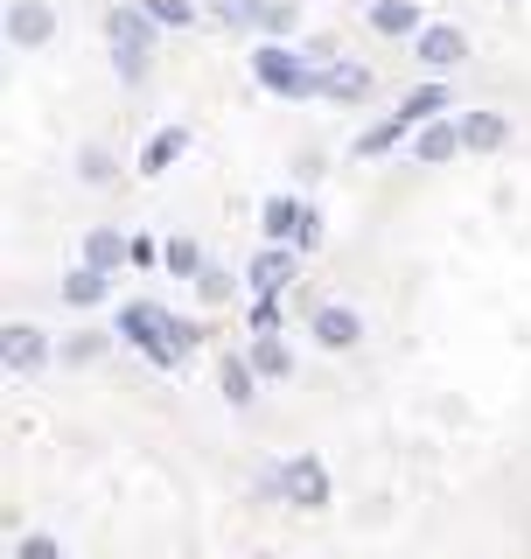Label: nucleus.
Returning <instances> with one entry per match:
<instances>
[{"label": "nucleus", "instance_id": "obj_29", "mask_svg": "<svg viewBox=\"0 0 531 559\" xmlns=\"http://www.w3.org/2000/svg\"><path fill=\"white\" fill-rule=\"evenodd\" d=\"M168 343L182 349V357H189V349H203V322H189V314H168Z\"/></svg>", "mask_w": 531, "mask_h": 559}, {"label": "nucleus", "instance_id": "obj_25", "mask_svg": "<svg viewBox=\"0 0 531 559\" xmlns=\"http://www.w3.org/2000/svg\"><path fill=\"white\" fill-rule=\"evenodd\" d=\"M162 28H197V0H140Z\"/></svg>", "mask_w": 531, "mask_h": 559}, {"label": "nucleus", "instance_id": "obj_20", "mask_svg": "<svg viewBox=\"0 0 531 559\" xmlns=\"http://www.w3.org/2000/svg\"><path fill=\"white\" fill-rule=\"evenodd\" d=\"M105 294H113V273H98V266H78L63 280V308H98Z\"/></svg>", "mask_w": 531, "mask_h": 559}, {"label": "nucleus", "instance_id": "obj_18", "mask_svg": "<svg viewBox=\"0 0 531 559\" xmlns=\"http://www.w3.org/2000/svg\"><path fill=\"white\" fill-rule=\"evenodd\" d=\"M245 357H252V371H259L266 384H287V378H294V343H287V336H252V349H245Z\"/></svg>", "mask_w": 531, "mask_h": 559}, {"label": "nucleus", "instance_id": "obj_15", "mask_svg": "<svg viewBox=\"0 0 531 559\" xmlns=\"http://www.w3.org/2000/svg\"><path fill=\"white\" fill-rule=\"evenodd\" d=\"M455 127H462V147H469V154H497L504 140H510V119H504V112H483V105H475V112H462Z\"/></svg>", "mask_w": 531, "mask_h": 559}, {"label": "nucleus", "instance_id": "obj_3", "mask_svg": "<svg viewBox=\"0 0 531 559\" xmlns=\"http://www.w3.org/2000/svg\"><path fill=\"white\" fill-rule=\"evenodd\" d=\"M252 78H259V92H273V98H315V63L300 57L294 43H266L252 49Z\"/></svg>", "mask_w": 531, "mask_h": 559}, {"label": "nucleus", "instance_id": "obj_30", "mask_svg": "<svg viewBox=\"0 0 531 559\" xmlns=\"http://www.w3.org/2000/svg\"><path fill=\"white\" fill-rule=\"evenodd\" d=\"M78 175H84V182H113V154H105V147H84V162H78Z\"/></svg>", "mask_w": 531, "mask_h": 559}, {"label": "nucleus", "instance_id": "obj_13", "mask_svg": "<svg viewBox=\"0 0 531 559\" xmlns=\"http://www.w3.org/2000/svg\"><path fill=\"white\" fill-rule=\"evenodd\" d=\"M364 22L378 28V35H392V43H399V35H420V28H427V14H420V0H370V8H364Z\"/></svg>", "mask_w": 531, "mask_h": 559}, {"label": "nucleus", "instance_id": "obj_19", "mask_svg": "<svg viewBox=\"0 0 531 559\" xmlns=\"http://www.w3.org/2000/svg\"><path fill=\"white\" fill-rule=\"evenodd\" d=\"M189 154V127H162L148 140V147H140V175H162V168H175Z\"/></svg>", "mask_w": 531, "mask_h": 559}, {"label": "nucleus", "instance_id": "obj_16", "mask_svg": "<svg viewBox=\"0 0 531 559\" xmlns=\"http://www.w3.org/2000/svg\"><path fill=\"white\" fill-rule=\"evenodd\" d=\"M300 217H308V203L266 197V210H259V238H266V245H294V238H300Z\"/></svg>", "mask_w": 531, "mask_h": 559}, {"label": "nucleus", "instance_id": "obj_34", "mask_svg": "<svg viewBox=\"0 0 531 559\" xmlns=\"http://www.w3.org/2000/svg\"><path fill=\"white\" fill-rule=\"evenodd\" d=\"M252 497H266V503H280V468H266V476L252 483Z\"/></svg>", "mask_w": 531, "mask_h": 559}, {"label": "nucleus", "instance_id": "obj_14", "mask_svg": "<svg viewBox=\"0 0 531 559\" xmlns=\"http://www.w3.org/2000/svg\"><path fill=\"white\" fill-rule=\"evenodd\" d=\"M84 266H98V273L133 266V238H119L113 224H92V231H84Z\"/></svg>", "mask_w": 531, "mask_h": 559}, {"label": "nucleus", "instance_id": "obj_21", "mask_svg": "<svg viewBox=\"0 0 531 559\" xmlns=\"http://www.w3.org/2000/svg\"><path fill=\"white\" fill-rule=\"evenodd\" d=\"M266 8H273V0H210V14H217L224 28H266Z\"/></svg>", "mask_w": 531, "mask_h": 559}, {"label": "nucleus", "instance_id": "obj_4", "mask_svg": "<svg viewBox=\"0 0 531 559\" xmlns=\"http://www.w3.org/2000/svg\"><path fill=\"white\" fill-rule=\"evenodd\" d=\"M280 503H287V511H322L329 468L315 462V454H287V462H280Z\"/></svg>", "mask_w": 531, "mask_h": 559}, {"label": "nucleus", "instance_id": "obj_2", "mask_svg": "<svg viewBox=\"0 0 531 559\" xmlns=\"http://www.w3.org/2000/svg\"><path fill=\"white\" fill-rule=\"evenodd\" d=\"M113 336L127 343V349H140L154 371H175V364H182V349L168 343V308L162 301H127V308H119V322H113Z\"/></svg>", "mask_w": 531, "mask_h": 559}, {"label": "nucleus", "instance_id": "obj_23", "mask_svg": "<svg viewBox=\"0 0 531 559\" xmlns=\"http://www.w3.org/2000/svg\"><path fill=\"white\" fill-rule=\"evenodd\" d=\"M105 343H113L105 329H84V336H63V343H57V357H63V364H98Z\"/></svg>", "mask_w": 531, "mask_h": 559}, {"label": "nucleus", "instance_id": "obj_32", "mask_svg": "<svg viewBox=\"0 0 531 559\" xmlns=\"http://www.w3.org/2000/svg\"><path fill=\"white\" fill-rule=\"evenodd\" d=\"M300 57H308L315 70H322V63H335V57H343V49H335V35H308V43H300Z\"/></svg>", "mask_w": 531, "mask_h": 559}, {"label": "nucleus", "instance_id": "obj_33", "mask_svg": "<svg viewBox=\"0 0 531 559\" xmlns=\"http://www.w3.org/2000/svg\"><path fill=\"white\" fill-rule=\"evenodd\" d=\"M322 245V217H315V203H308V217H300V238H294V252H315Z\"/></svg>", "mask_w": 531, "mask_h": 559}, {"label": "nucleus", "instance_id": "obj_10", "mask_svg": "<svg viewBox=\"0 0 531 559\" xmlns=\"http://www.w3.org/2000/svg\"><path fill=\"white\" fill-rule=\"evenodd\" d=\"M49 35H57V14H49L43 0H14L8 8V43L14 49H43Z\"/></svg>", "mask_w": 531, "mask_h": 559}, {"label": "nucleus", "instance_id": "obj_7", "mask_svg": "<svg viewBox=\"0 0 531 559\" xmlns=\"http://www.w3.org/2000/svg\"><path fill=\"white\" fill-rule=\"evenodd\" d=\"M413 49H420V63H427L434 78H440V70H462V63H469V35L455 28V22H427V28L413 35Z\"/></svg>", "mask_w": 531, "mask_h": 559}, {"label": "nucleus", "instance_id": "obj_6", "mask_svg": "<svg viewBox=\"0 0 531 559\" xmlns=\"http://www.w3.org/2000/svg\"><path fill=\"white\" fill-rule=\"evenodd\" d=\"M370 92H378V70L357 63V57H335L315 70V98H335V105H364Z\"/></svg>", "mask_w": 531, "mask_h": 559}, {"label": "nucleus", "instance_id": "obj_26", "mask_svg": "<svg viewBox=\"0 0 531 559\" xmlns=\"http://www.w3.org/2000/svg\"><path fill=\"white\" fill-rule=\"evenodd\" d=\"M203 266H210V259L197 252V238H175V245H168V273H175V280H197Z\"/></svg>", "mask_w": 531, "mask_h": 559}, {"label": "nucleus", "instance_id": "obj_5", "mask_svg": "<svg viewBox=\"0 0 531 559\" xmlns=\"http://www.w3.org/2000/svg\"><path fill=\"white\" fill-rule=\"evenodd\" d=\"M49 357H57V343H49L35 322H8V329H0V364H8V378H35Z\"/></svg>", "mask_w": 531, "mask_h": 559}, {"label": "nucleus", "instance_id": "obj_11", "mask_svg": "<svg viewBox=\"0 0 531 559\" xmlns=\"http://www.w3.org/2000/svg\"><path fill=\"white\" fill-rule=\"evenodd\" d=\"M455 154H469L455 119H434V127H420V133H413V162H420V168H448Z\"/></svg>", "mask_w": 531, "mask_h": 559}, {"label": "nucleus", "instance_id": "obj_8", "mask_svg": "<svg viewBox=\"0 0 531 559\" xmlns=\"http://www.w3.org/2000/svg\"><path fill=\"white\" fill-rule=\"evenodd\" d=\"M308 329H315V343H322V349H357L364 343V314L343 308V301H315L308 308Z\"/></svg>", "mask_w": 531, "mask_h": 559}, {"label": "nucleus", "instance_id": "obj_17", "mask_svg": "<svg viewBox=\"0 0 531 559\" xmlns=\"http://www.w3.org/2000/svg\"><path fill=\"white\" fill-rule=\"evenodd\" d=\"M259 371H252V357H245V349H232V357H217V392L232 399V406H252L259 399Z\"/></svg>", "mask_w": 531, "mask_h": 559}, {"label": "nucleus", "instance_id": "obj_31", "mask_svg": "<svg viewBox=\"0 0 531 559\" xmlns=\"http://www.w3.org/2000/svg\"><path fill=\"white\" fill-rule=\"evenodd\" d=\"M14 559H63V546H57L49 532H28L22 546H14Z\"/></svg>", "mask_w": 531, "mask_h": 559}, {"label": "nucleus", "instance_id": "obj_22", "mask_svg": "<svg viewBox=\"0 0 531 559\" xmlns=\"http://www.w3.org/2000/svg\"><path fill=\"white\" fill-rule=\"evenodd\" d=\"M399 140H405L399 119H378V127H364V133H357V162H378V154H392V147H399Z\"/></svg>", "mask_w": 531, "mask_h": 559}, {"label": "nucleus", "instance_id": "obj_12", "mask_svg": "<svg viewBox=\"0 0 531 559\" xmlns=\"http://www.w3.org/2000/svg\"><path fill=\"white\" fill-rule=\"evenodd\" d=\"M440 112H448V84H440V78H427L420 92H405V98H399V112H392V119H399L405 133H420V127H434Z\"/></svg>", "mask_w": 531, "mask_h": 559}, {"label": "nucleus", "instance_id": "obj_27", "mask_svg": "<svg viewBox=\"0 0 531 559\" xmlns=\"http://www.w3.org/2000/svg\"><path fill=\"white\" fill-rule=\"evenodd\" d=\"M189 287H197V294H203V301H232V287H238V280H232V273H224V266H203L197 280H189Z\"/></svg>", "mask_w": 531, "mask_h": 559}, {"label": "nucleus", "instance_id": "obj_1", "mask_svg": "<svg viewBox=\"0 0 531 559\" xmlns=\"http://www.w3.org/2000/svg\"><path fill=\"white\" fill-rule=\"evenodd\" d=\"M154 43H162V22H154L140 0H127V8L105 14V49H113L119 84H148V70H154Z\"/></svg>", "mask_w": 531, "mask_h": 559}, {"label": "nucleus", "instance_id": "obj_28", "mask_svg": "<svg viewBox=\"0 0 531 559\" xmlns=\"http://www.w3.org/2000/svg\"><path fill=\"white\" fill-rule=\"evenodd\" d=\"M294 28H300V8H294V0H273V8H266V35H273V43H287Z\"/></svg>", "mask_w": 531, "mask_h": 559}, {"label": "nucleus", "instance_id": "obj_9", "mask_svg": "<svg viewBox=\"0 0 531 559\" xmlns=\"http://www.w3.org/2000/svg\"><path fill=\"white\" fill-rule=\"evenodd\" d=\"M294 266H300L294 245H266V252H252V266H245V287H252V294H287Z\"/></svg>", "mask_w": 531, "mask_h": 559}, {"label": "nucleus", "instance_id": "obj_24", "mask_svg": "<svg viewBox=\"0 0 531 559\" xmlns=\"http://www.w3.org/2000/svg\"><path fill=\"white\" fill-rule=\"evenodd\" d=\"M245 329H252V336H280V294H252V308H245Z\"/></svg>", "mask_w": 531, "mask_h": 559}]
</instances>
